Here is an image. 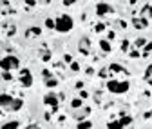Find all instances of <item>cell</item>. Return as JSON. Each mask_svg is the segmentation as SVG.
Returning a JSON list of instances; mask_svg holds the SVG:
<instances>
[{
  "instance_id": "6da1fadb",
  "label": "cell",
  "mask_w": 152,
  "mask_h": 129,
  "mask_svg": "<svg viewBox=\"0 0 152 129\" xmlns=\"http://www.w3.org/2000/svg\"><path fill=\"white\" fill-rule=\"evenodd\" d=\"M130 89V82L129 80H107V91L114 95H123Z\"/></svg>"
},
{
  "instance_id": "7a4b0ae2",
  "label": "cell",
  "mask_w": 152,
  "mask_h": 129,
  "mask_svg": "<svg viewBox=\"0 0 152 129\" xmlns=\"http://www.w3.org/2000/svg\"><path fill=\"white\" fill-rule=\"evenodd\" d=\"M74 22H72V18L69 15H60L58 18H56V29L54 31H58V33H69L72 29Z\"/></svg>"
},
{
  "instance_id": "3957f363",
  "label": "cell",
  "mask_w": 152,
  "mask_h": 129,
  "mask_svg": "<svg viewBox=\"0 0 152 129\" xmlns=\"http://www.w3.org/2000/svg\"><path fill=\"white\" fill-rule=\"evenodd\" d=\"M94 13H96L98 16H107V15H112L114 9H112V6L107 4V2H98L96 7H94Z\"/></svg>"
},
{
  "instance_id": "277c9868",
  "label": "cell",
  "mask_w": 152,
  "mask_h": 129,
  "mask_svg": "<svg viewBox=\"0 0 152 129\" xmlns=\"http://www.w3.org/2000/svg\"><path fill=\"white\" fill-rule=\"evenodd\" d=\"M78 51H80V55H83V57H89V55H91V38H89V36H82V38H80Z\"/></svg>"
},
{
  "instance_id": "5b68a950",
  "label": "cell",
  "mask_w": 152,
  "mask_h": 129,
  "mask_svg": "<svg viewBox=\"0 0 152 129\" xmlns=\"http://www.w3.org/2000/svg\"><path fill=\"white\" fill-rule=\"evenodd\" d=\"M20 84H22V87H31L33 86V75L27 67H24L20 71Z\"/></svg>"
},
{
  "instance_id": "8992f818",
  "label": "cell",
  "mask_w": 152,
  "mask_h": 129,
  "mask_svg": "<svg viewBox=\"0 0 152 129\" xmlns=\"http://www.w3.org/2000/svg\"><path fill=\"white\" fill-rule=\"evenodd\" d=\"M44 104L45 105H51V109L53 107H58L60 98H58V95H54V93H47V95H44Z\"/></svg>"
},
{
  "instance_id": "52a82bcc",
  "label": "cell",
  "mask_w": 152,
  "mask_h": 129,
  "mask_svg": "<svg viewBox=\"0 0 152 129\" xmlns=\"http://www.w3.org/2000/svg\"><path fill=\"white\" fill-rule=\"evenodd\" d=\"M13 100H15V98H13L11 95H7V93H2V95H0V107H2V111L9 109V105H11Z\"/></svg>"
},
{
  "instance_id": "ba28073f",
  "label": "cell",
  "mask_w": 152,
  "mask_h": 129,
  "mask_svg": "<svg viewBox=\"0 0 152 129\" xmlns=\"http://www.w3.org/2000/svg\"><path fill=\"white\" fill-rule=\"evenodd\" d=\"M140 18H152V4H145L143 7H141V11H140V15H138Z\"/></svg>"
},
{
  "instance_id": "9c48e42d",
  "label": "cell",
  "mask_w": 152,
  "mask_h": 129,
  "mask_svg": "<svg viewBox=\"0 0 152 129\" xmlns=\"http://www.w3.org/2000/svg\"><path fill=\"white\" fill-rule=\"evenodd\" d=\"M42 35V27H38V26H33L26 31V38H33V36H40Z\"/></svg>"
},
{
  "instance_id": "30bf717a",
  "label": "cell",
  "mask_w": 152,
  "mask_h": 129,
  "mask_svg": "<svg viewBox=\"0 0 152 129\" xmlns=\"http://www.w3.org/2000/svg\"><path fill=\"white\" fill-rule=\"evenodd\" d=\"M109 71H112V73H129V71H127V67H125V66H121V64H118V62L109 64Z\"/></svg>"
},
{
  "instance_id": "8fae6325",
  "label": "cell",
  "mask_w": 152,
  "mask_h": 129,
  "mask_svg": "<svg viewBox=\"0 0 152 129\" xmlns=\"http://www.w3.org/2000/svg\"><path fill=\"white\" fill-rule=\"evenodd\" d=\"M22 107H24V100H22V98H15V100L11 102V105H9L7 111H20Z\"/></svg>"
},
{
  "instance_id": "7c38bea8",
  "label": "cell",
  "mask_w": 152,
  "mask_h": 129,
  "mask_svg": "<svg viewBox=\"0 0 152 129\" xmlns=\"http://www.w3.org/2000/svg\"><path fill=\"white\" fill-rule=\"evenodd\" d=\"M0 67H2V71H13L9 57H2V60H0Z\"/></svg>"
},
{
  "instance_id": "4fadbf2b",
  "label": "cell",
  "mask_w": 152,
  "mask_h": 129,
  "mask_svg": "<svg viewBox=\"0 0 152 129\" xmlns=\"http://www.w3.org/2000/svg\"><path fill=\"white\" fill-rule=\"evenodd\" d=\"M98 46H100V49H102L103 53H110V51H112V46H110V42H109L107 38L100 40V42H98Z\"/></svg>"
},
{
  "instance_id": "5bb4252c",
  "label": "cell",
  "mask_w": 152,
  "mask_h": 129,
  "mask_svg": "<svg viewBox=\"0 0 152 129\" xmlns=\"http://www.w3.org/2000/svg\"><path fill=\"white\" fill-rule=\"evenodd\" d=\"M18 127H20V122L11 120V122H6V124H2V127H0V129H18Z\"/></svg>"
},
{
  "instance_id": "9a60e30c",
  "label": "cell",
  "mask_w": 152,
  "mask_h": 129,
  "mask_svg": "<svg viewBox=\"0 0 152 129\" xmlns=\"http://www.w3.org/2000/svg\"><path fill=\"white\" fill-rule=\"evenodd\" d=\"M147 42H148L147 38H141V36H140V38H136V40L132 42V44H134V47H136V49L140 51V49H143V47L147 46Z\"/></svg>"
},
{
  "instance_id": "2e32d148",
  "label": "cell",
  "mask_w": 152,
  "mask_h": 129,
  "mask_svg": "<svg viewBox=\"0 0 152 129\" xmlns=\"http://www.w3.org/2000/svg\"><path fill=\"white\" fill-rule=\"evenodd\" d=\"M92 122L91 120H82V122H78V125H76V129H92Z\"/></svg>"
},
{
  "instance_id": "e0dca14e",
  "label": "cell",
  "mask_w": 152,
  "mask_h": 129,
  "mask_svg": "<svg viewBox=\"0 0 152 129\" xmlns=\"http://www.w3.org/2000/svg\"><path fill=\"white\" fill-rule=\"evenodd\" d=\"M9 60H11L13 69H20V60H18V57H15V55H9Z\"/></svg>"
},
{
  "instance_id": "ac0fdd59",
  "label": "cell",
  "mask_w": 152,
  "mask_h": 129,
  "mask_svg": "<svg viewBox=\"0 0 152 129\" xmlns=\"http://www.w3.org/2000/svg\"><path fill=\"white\" fill-rule=\"evenodd\" d=\"M120 122H121V125H123V127H125V125H130V124H132V116L123 115V116H120Z\"/></svg>"
},
{
  "instance_id": "d6986e66",
  "label": "cell",
  "mask_w": 152,
  "mask_h": 129,
  "mask_svg": "<svg viewBox=\"0 0 152 129\" xmlns=\"http://www.w3.org/2000/svg\"><path fill=\"white\" fill-rule=\"evenodd\" d=\"M107 129H123V125H121L120 120H116V122H109L107 124Z\"/></svg>"
},
{
  "instance_id": "ffe728a7",
  "label": "cell",
  "mask_w": 152,
  "mask_h": 129,
  "mask_svg": "<svg viewBox=\"0 0 152 129\" xmlns=\"http://www.w3.org/2000/svg\"><path fill=\"white\" fill-rule=\"evenodd\" d=\"M82 104H83V100H82V98H72V100H71V107H72V109L82 107Z\"/></svg>"
},
{
  "instance_id": "44dd1931",
  "label": "cell",
  "mask_w": 152,
  "mask_h": 129,
  "mask_svg": "<svg viewBox=\"0 0 152 129\" xmlns=\"http://www.w3.org/2000/svg\"><path fill=\"white\" fill-rule=\"evenodd\" d=\"M44 84H45L49 89H53V87L58 86V80H56V78H49V80H44Z\"/></svg>"
},
{
  "instance_id": "7402d4cb",
  "label": "cell",
  "mask_w": 152,
  "mask_h": 129,
  "mask_svg": "<svg viewBox=\"0 0 152 129\" xmlns=\"http://www.w3.org/2000/svg\"><path fill=\"white\" fill-rule=\"evenodd\" d=\"M51 57H53V53H51L49 49H44V51H42V60H44V62H49Z\"/></svg>"
},
{
  "instance_id": "603a6c76",
  "label": "cell",
  "mask_w": 152,
  "mask_h": 129,
  "mask_svg": "<svg viewBox=\"0 0 152 129\" xmlns=\"http://www.w3.org/2000/svg\"><path fill=\"white\" fill-rule=\"evenodd\" d=\"M132 27H136V29H143L141 22H140V18L138 16H132Z\"/></svg>"
},
{
  "instance_id": "cb8c5ba5",
  "label": "cell",
  "mask_w": 152,
  "mask_h": 129,
  "mask_svg": "<svg viewBox=\"0 0 152 129\" xmlns=\"http://www.w3.org/2000/svg\"><path fill=\"white\" fill-rule=\"evenodd\" d=\"M45 27H49V29H56V20H53V18H45Z\"/></svg>"
},
{
  "instance_id": "d4e9b609",
  "label": "cell",
  "mask_w": 152,
  "mask_h": 129,
  "mask_svg": "<svg viewBox=\"0 0 152 129\" xmlns=\"http://www.w3.org/2000/svg\"><path fill=\"white\" fill-rule=\"evenodd\" d=\"M152 51V42H147V46L143 47V55H141V57L145 58V57H148V53Z\"/></svg>"
},
{
  "instance_id": "484cf974",
  "label": "cell",
  "mask_w": 152,
  "mask_h": 129,
  "mask_svg": "<svg viewBox=\"0 0 152 129\" xmlns=\"http://www.w3.org/2000/svg\"><path fill=\"white\" fill-rule=\"evenodd\" d=\"M105 27H107V24H103V22H98L96 26H94V31H96V33H103V31H105Z\"/></svg>"
},
{
  "instance_id": "4316f807",
  "label": "cell",
  "mask_w": 152,
  "mask_h": 129,
  "mask_svg": "<svg viewBox=\"0 0 152 129\" xmlns=\"http://www.w3.org/2000/svg\"><path fill=\"white\" fill-rule=\"evenodd\" d=\"M42 77H44V80L54 78V77H53V71H49V69H42Z\"/></svg>"
},
{
  "instance_id": "83f0119b",
  "label": "cell",
  "mask_w": 152,
  "mask_h": 129,
  "mask_svg": "<svg viewBox=\"0 0 152 129\" xmlns=\"http://www.w3.org/2000/svg\"><path fill=\"white\" fill-rule=\"evenodd\" d=\"M98 77H100V78H107V77H109V67H102V69L98 71Z\"/></svg>"
},
{
  "instance_id": "f1b7e54d",
  "label": "cell",
  "mask_w": 152,
  "mask_h": 129,
  "mask_svg": "<svg viewBox=\"0 0 152 129\" xmlns=\"http://www.w3.org/2000/svg\"><path fill=\"white\" fill-rule=\"evenodd\" d=\"M129 46H130V42H129V40H121V44H120L121 53H127V51H129Z\"/></svg>"
},
{
  "instance_id": "f546056e",
  "label": "cell",
  "mask_w": 152,
  "mask_h": 129,
  "mask_svg": "<svg viewBox=\"0 0 152 129\" xmlns=\"http://www.w3.org/2000/svg\"><path fill=\"white\" fill-rule=\"evenodd\" d=\"M2 78H4V80H7V82H11V80H13L11 71H2Z\"/></svg>"
},
{
  "instance_id": "4dcf8cb0",
  "label": "cell",
  "mask_w": 152,
  "mask_h": 129,
  "mask_svg": "<svg viewBox=\"0 0 152 129\" xmlns=\"http://www.w3.org/2000/svg\"><path fill=\"white\" fill-rule=\"evenodd\" d=\"M150 77H152V64H148L147 69H145V80H148Z\"/></svg>"
},
{
  "instance_id": "1f68e13d",
  "label": "cell",
  "mask_w": 152,
  "mask_h": 129,
  "mask_svg": "<svg viewBox=\"0 0 152 129\" xmlns=\"http://www.w3.org/2000/svg\"><path fill=\"white\" fill-rule=\"evenodd\" d=\"M129 57L130 58H138V57H141V53L138 49H134V51H129Z\"/></svg>"
},
{
  "instance_id": "d6a6232c",
  "label": "cell",
  "mask_w": 152,
  "mask_h": 129,
  "mask_svg": "<svg viewBox=\"0 0 152 129\" xmlns=\"http://www.w3.org/2000/svg\"><path fill=\"white\" fill-rule=\"evenodd\" d=\"M83 73H85L87 77H92V75H94L96 71H94V67H91V66H89V67H85V71H83Z\"/></svg>"
},
{
  "instance_id": "836d02e7",
  "label": "cell",
  "mask_w": 152,
  "mask_h": 129,
  "mask_svg": "<svg viewBox=\"0 0 152 129\" xmlns=\"http://www.w3.org/2000/svg\"><path fill=\"white\" fill-rule=\"evenodd\" d=\"M69 67H71V71H72V73H76V71H80V64H78V62H72V64H71Z\"/></svg>"
},
{
  "instance_id": "e575fe53",
  "label": "cell",
  "mask_w": 152,
  "mask_h": 129,
  "mask_svg": "<svg viewBox=\"0 0 152 129\" xmlns=\"http://www.w3.org/2000/svg\"><path fill=\"white\" fill-rule=\"evenodd\" d=\"M64 62H65V64H69V66L72 64V57H71L69 53H65V55H64Z\"/></svg>"
},
{
  "instance_id": "d590c367",
  "label": "cell",
  "mask_w": 152,
  "mask_h": 129,
  "mask_svg": "<svg viewBox=\"0 0 152 129\" xmlns=\"http://www.w3.org/2000/svg\"><path fill=\"white\" fill-rule=\"evenodd\" d=\"M138 18H140V16H138ZM140 22H141V26H143V29H145V27H148V26H150V22H148V20H147V18H140Z\"/></svg>"
},
{
  "instance_id": "8d00e7d4",
  "label": "cell",
  "mask_w": 152,
  "mask_h": 129,
  "mask_svg": "<svg viewBox=\"0 0 152 129\" xmlns=\"http://www.w3.org/2000/svg\"><path fill=\"white\" fill-rule=\"evenodd\" d=\"M16 33V27L15 26H9V29H7V36H13Z\"/></svg>"
},
{
  "instance_id": "74e56055",
  "label": "cell",
  "mask_w": 152,
  "mask_h": 129,
  "mask_svg": "<svg viewBox=\"0 0 152 129\" xmlns=\"http://www.w3.org/2000/svg\"><path fill=\"white\" fill-rule=\"evenodd\" d=\"M83 86H85V84H83L82 80H78V82H76V84H74V87H76V89H80V91L83 89Z\"/></svg>"
},
{
  "instance_id": "f35d334b",
  "label": "cell",
  "mask_w": 152,
  "mask_h": 129,
  "mask_svg": "<svg viewBox=\"0 0 152 129\" xmlns=\"http://www.w3.org/2000/svg\"><path fill=\"white\" fill-rule=\"evenodd\" d=\"M87 97H89V93H87V91H83V89H82V91H80V98H82V100H85Z\"/></svg>"
},
{
  "instance_id": "ab89813d",
  "label": "cell",
  "mask_w": 152,
  "mask_h": 129,
  "mask_svg": "<svg viewBox=\"0 0 152 129\" xmlns=\"http://www.w3.org/2000/svg\"><path fill=\"white\" fill-rule=\"evenodd\" d=\"M26 129H42V127L38 125V124H29V125H27Z\"/></svg>"
},
{
  "instance_id": "60d3db41",
  "label": "cell",
  "mask_w": 152,
  "mask_h": 129,
  "mask_svg": "<svg viewBox=\"0 0 152 129\" xmlns=\"http://www.w3.org/2000/svg\"><path fill=\"white\" fill-rule=\"evenodd\" d=\"M26 6L27 7H33V6H36V2H34V0H26Z\"/></svg>"
},
{
  "instance_id": "b9f144b4",
  "label": "cell",
  "mask_w": 152,
  "mask_h": 129,
  "mask_svg": "<svg viewBox=\"0 0 152 129\" xmlns=\"http://www.w3.org/2000/svg\"><path fill=\"white\" fill-rule=\"evenodd\" d=\"M114 36H116V33H114V31H109V38H107V40H112Z\"/></svg>"
},
{
  "instance_id": "7bdbcfd3",
  "label": "cell",
  "mask_w": 152,
  "mask_h": 129,
  "mask_svg": "<svg viewBox=\"0 0 152 129\" xmlns=\"http://www.w3.org/2000/svg\"><path fill=\"white\" fill-rule=\"evenodd\" d=\"M118 24H120V27H123V29H125V27H127V22H125V20H120V22H118Z\"/></svg>"
},
{
  "instance_id": "ee69618b",
  "label": "cell",
  "mask_w": 152,
  "mask_h": 129,
  "mask_svg": "<svg viewBox=\"0 0 152 129\" xmlns=\"http://www.w3.org/2000/svg\"><path fill=\"white\" fill-rule=\"evenodd\" d=\"M150 116H152V111H147V113L143 115V118H150Z\"/></svg>"
},
{
  "instance_id": "f6af8a7d",
  "label": "cell",
  "mask_w": 152,
  "mask_h": 129,
  "mask_svg": "<svg viewBox=\"0 0 152 129\" xmlns=\"http://www.w3.org/2000/svg\"><path fill=\"white\" fill-rule=\"evenodd\" d=\"M147 84H148V86H152V77H150V78L147 80Z\"/></svg>"
}]
</instances>
